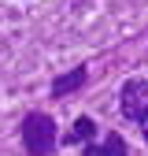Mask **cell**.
Returning a JSON list of instances; mask_svg holds the SVG:
<instances>
[{"instance_id":"cell-1","label":"cell","mask_w":148,"mask_h":156,"mask_svg":"<svg viewBox=\"0 0 148 156\" xmlns=\"http://www.w3.org/2000/svg\"><path fill=\"white\" fill-rule=\"evenodd\" d=\"M22 149L30 156H52L59 149V130L48 112H30L22 119Z\"/></svg>"},{"instance_id":"cell-2","label":"cell","mask_w":148,"mask_h":156,"mask_svg":"<svg viewBox=\"0 0 148 156\" xmlns=\"http://www.w3.org/2000/svg\"><path fill=\"white\" fill-rule=\"evenodd\" d=\"M119 112H122V119L141 123V115L148 112V78H130V82H122V89H119Z\"/></svg>"},{"instance_id":"cell-3","label":"cell","mask_w":148,"mask_h":156,"mask_svg":"<svg viewBox=\"0 0 148 156\" xmlns=\"http://www.w3.org/2000/svg\"><path fill=\"white\" fill-rule=\"evenodd\" d=\"M85 82H89V67H74V71H67L59 78H52V97L78 93V89H85Z\"/></svg>"},{"instance_id":"cell-4","label":"cell","mask_w":148,"mask_h":156,"mask_svg":"<svg viewBox=\"0 0 148 156\" xmlns=\"http://www.w3.org/2000/svg\"><path fill=\"white\" fill-rule=\"evenodd\" d=\"M96 130H100V126L92 123L89 115H78V119H74V126L63 134V145H89L92 138H96Z\"/></svg>"},{"instance_id":"cell-5","label":"cell","mask_w":148,"mask_h":156,"mask_svg":"<svg viewBox=\"0 0 148 156\" xmlns=\"http://www.w3.org/2000/svg\"><path fill=\"white\" fill-rule=\"evenodd\" d=\"M85 156H130V149H126V141H122V134H107L104 138V145H85Z\"/></svg>"},{"instance_id":"cell-6","label":"cell","mask_w":148,"mask_h":156,"mask_svg":"<svg viewBox=\"0 0 148 156\" xmlns=\"http://www.w3.org/2000/svg\"><path fill=\"white\" fill-rule=\"evenodd\" d=\"M137 126H141V138H144V145H148V112L141 115V123H137Z\"/></svg>"}]
</instances>
